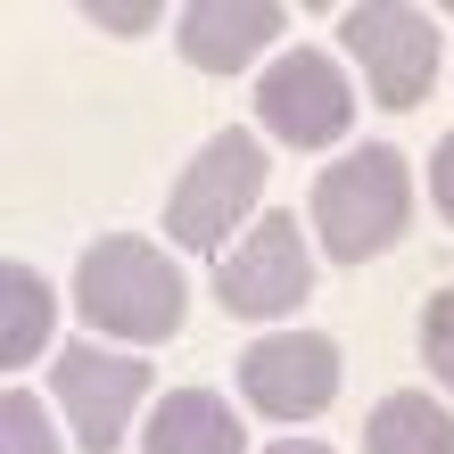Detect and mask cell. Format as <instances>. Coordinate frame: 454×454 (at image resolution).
<instances>
[{
	"instance_id": "cell-17",
	"label": "cell",
	"mask_w": 454,
	"mask_h": 454,
	"mask_svg": "<svg viewBox=\"0 0 454 454\" xmlns=\"http://www.w3.org/2000/svg\"><path fill=\"white\" fill-rule=\"evenodd\" d=\"M273 454H331V446H323V438H281Z\"/></svg>"
},
{
	"instance_id": "cell-1",
	"label": "cell",
	"mask_w": 454,
	"mask_h": 454,
	"mask_svg": "<svg viewBox=\"0 0 454 454\" xmlns=\"http://www.w3.org/2000/svg\"><path fill=\"white\" fill-rule=\"evenodd\" d=\"M74 314H83L91 331L108 339H132V347H157L182 331V273L166 248H149V239H91L83 264H74Z\"/></svg>"
},
{
	"instance_id": "cell-12",
	"label": "cell",
	"mask_w": 454,
	"mask_h": 454,
	"mask_svg": "<svg viewBox=\"0 0 454 454\" xmlns=\"http://www.w3.org/2000/svg\"><path fill=\"white\" fill-rule=\"evenodd\" d=\"M50 323H59V298H50V281L34 264H9L0 273V364L25 372L50 347Z\"/></svg>"
},
{
	"instance_id": "cell-6",
	"label": "cell",
	"mask_w": 454,
	"mask_h": 454,
	"mask_svg": "<svg viewBox=\"0 0 454 454\" xmlns=\"http://www.w3.org/2000/svg\"><path fill=\"white\" fill-rule=\"evenodd\" d=\"M347 59L380 91V108H421L438 74V25L430 9H347Z\"/></svg>"
},
{
	"instance_id": "cell-3",
	"label": "cell",
	"mask_w": 454,
	"mask_h": 454,
	"mask_svg": "<svg viewBox=\"0 0 454 454\" xmlns=\"http://www.w3.org/2000/svg\"><path fill=\"white\" fill-rule=\"evenodd\" d=\"M264 174H273V157L248 141V124L215 132L191 166H182L174 199H166V231L174 248H223V239L248 223V207L264 199Z\"/></svg>"
},
{
	"instance_id": "cell-10",
	"label": "cell",
	"mask_w": 454,
	"mask_h": 454,
	"mask_svg": "<svg viewBox=\"0 0 454 454\" xmlns=\"http://www.w3.org/2000/svg\"><path fill=\"white\" fill-rule=\"evenodd\" d=\"M248 438H239V421L223 396H207V388H174L166 405L149 413V430H141V454H239Z\"/></svg>"
},
{
	"instance_id": "cell-16",
	"label": "cell",
	"mask_w": 454,
	"mask_h": 454,
	"mask_svg": "<svg viewBox=\"0 0 454 454\" xmlns=\"http://www.w3.org/2000/svg\"><path fill=\"white\" fill-rule=\"evenodd\" d=\"M91 25H108V34H141V25H157V9H108V0H91Z\"/></svg>"
},
{
	"instance_id": "cell-4",
	"label": "cell",
	"mask_w": 454,
	"mask_h": 454,
	"mask_svg": "<svg viewBox=\"0 0 454 454\" xmlns=\"http://www.w3.org/2000/svg\"><path fill=\"white\" fill-rule=\"evenodd\" d=\"M256 116H264V132L289 141V149H331L339 132L356 124V91H347L339 59H323V50H289V59L264 67Z\"/></svg>"
},
{
	"instance_id": "cell-14",
	"label": "cell",
	"mask_w": 454,
	"mask_h": 454,
	"mask_svg": "<svg viewBox=\"0 0 454 454\" xmlns=\"http://www.w3.org/2000/svg\"><path fill=\"white\" fill-rule=\"evenodd\" d=\"M421 364L454 388V289H430V306H421Z\"/></svg>"
},
{
	"instance_id": "cell-11",
	"label": "cell",
	"mask_w": 454,
	"mask_h": 454,
	"mask_svg": "<svg viewBox=\"0 0 454 454\" xmlns=\"http://www.w3.org/2000/svg\"><path fill=\"white\" fill-rule=\"evenodd\" d=\"M364 454H454V421L438 396H421V388H396L372 405L364 421Z\"/></svg>"
},
{
	"instance_id": "cell-9",
	"label": "cell",
	"mask_w": 454,
	"mask_h": 454,
	"mask_svg": "<svg viewBox=\"0 0 454 454\" xmlns=\"http://www.w3.org/2000/svg\"><path fill=\"white\" fill-rule=\"evenodd\" d=\"M281 25L289 17L273 9V0H191L174 34H182V59H191L199 74H239Z\"/></svg>"
},
{
	"instance_id": "cell-7",
	"label": "cell",
	"mask_w": 454,
	"mask_h": 454,
	"mask_svg": "<svg viewBox=\"0 0 454 454\" xmlns=\"http://www.w3.org/2000/svg\"><path fill=\"white\" fill-rule=\"evenodd\" d=\"M239 388L264 421H314L339 396V347L323 331H273L239 356Z\"/></svg>"
},
{
	"instance_id": "cell-15",
	"label": "cell",
	"mask_w": 454,
	"mask_h": 454,
	"mask_svg": "<svg viewBox=\"0 0 454 454\" xmlns=\"http://www.w3.org/2000/svg\"><path fill=\"white\" fill-rule=\"evenodd\" d=\"M430 191H438V207H446V223H454V132L430 149Z\"/></svg>"
},
{
	"instance_id": "cell-2",
	"label": "cell",
	"mask_w": 454,
	"mask_h": 454,
	"mask_svg": "<svg viewBox=\"0 0 454 454\" xmlns=\"http://www.w3.org/2000/svg\"><path fill=\"white\" fill-rule=\"evenodd\" d=\"M405 215H413V182H405V157L396 149H356L314 182V231L339 264H364L405 239Z\"/></svg>"
},
{
	"instance_id": "cell-13",
	"label": "cell",
	"mask_w": 454,
	"mask_h": 454,
	"mask_svg": "<svg viewBox=\"0 0 454 454\" xmlns=\"http://www.w3.org/2000/svg\"><path fill=\"white\" fill-rule=\"evenodd\" d=\"M0 454H59V430H50V405L34 388L0 396Z\"/></svg>"
},
{
	"instance_id": "cell-8",
	"label": "cell",
	"mask_w": 454,
	"mask_h": 454,
	"mask_svg": "<svg viewBox=\"0 0 454 454\" xmlns=\"http://www.w3.org/2000/svg\"><path fill=\"white\" fill-rule=\"evenodd\" d=\"M50 388H59V405L74 421V446L83 454H116L132 405L149 396V364L141 356H108V347H67L59 372H50Z\"/></svg>"
},
{
	"instance_id": "cell-5",
	"label": "cell",
	"mask_w": 454,
	"mask_h": 454,
	"mask_svg": "<svg viewBox=\"0 0 454 454\" xmlns=\"http://www.w3.org/2000/svg\"><path fill=\"white\" fill-rule=\"evenodd\" d=\"M215 298L239 323H281V314H298L306 306V231H298V215H264L239 248H223Z\"/></svg>"
}]
</instances>
